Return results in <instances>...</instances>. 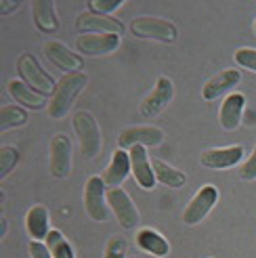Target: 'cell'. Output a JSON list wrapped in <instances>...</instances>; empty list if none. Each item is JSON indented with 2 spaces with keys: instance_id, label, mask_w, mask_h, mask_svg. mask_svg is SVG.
Returning <instances> with one entry per match:
<instances>
[{
  "instance_id": "cell-1",
  "label": "cell",
  "mask_w": 256,
  "mask_h": 258,
  "mask_svg": "<svg viewBox=\"0 0 256 258\" xmlns=\"http://www.w3.org/2000/svg\"><path fill=\"white\" fill-rule=\"evenodd\" d=\"M86 74L82 72H74L66 74L63 78L57 82V88L53 93V99L48 101V115L50 118H63L74 105V99L78 97V93L86 86Z\"/></svg>"
},
{
  "instance_id": "cell-2",
  "label": "cell",
  "mask_w": 256,
  "mask_h": 258,
  "mask_svg": "<svg viewBox=\"0 0 256 258\" xmlns=\"http://www.w3.org/2000/svg\"><path fill=\"white\" fill-rule=\"evenodd\" d=\"M72 126L80 141V151L86 160H93L97 153L101 151V131L99 124L88 111H78L74 113Z\"/></svg>"
},
{
  "instance_id": "cell-3",
  "label": "cell",
  "mask_w": 256,
  "mask_h": 258,
  "mask_svg": "<svg viewBox=\"0 0 256 258\" xmlns=\"http://www.w3.org/2000/svg\"><path fill=\"white\" fill-rule=\"evenodd\" d=\"M17 72L21 76V80L32 86L34 90H38L40 95H50V93H55V88H57V82L53 80V76L46 74L44 68H40V63H38V59L30 53H25L19 57L17 61Z\"/></svg>"
},
{
  "instance_id": "cell-4",
  "label": "cell",
  "mask_w": 256,
  "mask_h": 258,
  "mask_svg": "<svg viewBox=\"0 0 256 258\" xmlns=\"http://www.w3.org/2000/svg\"><path fill=\"white\" fill-rule=\"evenodd\" d=\"M107 185L101 176H91L84 189V208L93 221L103 223L109 218V202H107Z\"/></svg>"
},
{
  "instance_id": "cell-5",
  "label": "cell",
  "mask_w": 256,
  "mask_h": 258,
  "mask_svg": "<svg viewBox=\"0 0 256 258\" xmlns=\"http://www.w3.org/2000/svg\"><path fill=\"white\" fill-rule=\"evenodd\" d=\"M131 32L139 38H149V40L158 42H174L178 30L174 28V23L158 19V17H137L131 23Z\"/></svg>"
},
{
  "instance_id": "cell-6",
  "label": "cell",
  "mask_w": 256,
  "mask_h": 258,
  "mask_svg": "<svg viewBox=\"0 0 256 258\" xmlns=\"http://www.w3.org/2000/svg\"><path fill=\"white\" fill-rule=\"evenodd\" d=\"M164 141V133L156 126H133L122 131L118 137L120 149H133V147H156Z\"/></svg>"
},
{
  "instance_id": "cell-7",
  "label": "cell",
  "mask_w": 256,
  "mask_h": 258,
  "mask_svg": "<svg viewBox=\"0 0 256 258\" xmlns=\"http://www.w3.org/2000/svg\"><path fill=\"white\" fill-rule=\"evenodd\" d=\"M216 202H219V191H216V187H212V185L202 187V189L196 193V198L191 200L189 206L185 208L183 221H185L187 225H198V223H202L204 218H206V214L214 208Z\"/></svg>"
},
{
  "instance_id": "cell-8",
  "label": "cell",
  "mask_w": 256,
  "mask_h": 258,
  "mask_svg": "<svg viewBox=\"0 0 256 258\" xmlns=\"http://www.w3.org/2000/svg\"><path fill=\"white\" fill-rule=\"evenodd\" d=\"M107 202H109L111 212L116 214V218L124 229H135L139 225V212L135 208L131 196H128L124 189H120V187L107 189Z\"/></svg>"
},
{
  "instance_id": "cell-9",
  "label": "cell",
  "mask_w": 256,
  "mask_h": 258,
  "mask_svg": "<svg viewBox=\"0 0 256 258\" xmlns=\"http://www.w3.org/2000/svg\"><path fill=\"white\" fill-rule=\"evenodd\" d=\"M76 28L84 34H124V23L111 15H97V13H82L76 19Z\"/></svg>"
},
{
  "instance_id": "cell-10",
  "label": "cell",
  "mask_w": 256,
  "mask_h": 258,
  "mask_svg": "<svg viewBox=\"0 0 256 258\" xmlns=\"http://www.w3.org/2000/svg\"><path fill=\"white\" fill-rule=\"evenodd\" d=\"M118 46H120V36L116 34H84L76 40V48L82 55H91V57L109 55Z\"/></svg>"
},
{
  "instance_id": "cell-11",
  "label": "cell",
  "mask_w": 256,
  "mask_h": 258,
  "mask_svg": "<svg viewBox=\"0 0 256 258\" xmlns=\"http://www.w3.org/2000/svg\"><path fill=\"white\" fill-rule=\"evenodd\" d=\"M72 170V143L66 135H55L50 141V174L66 178Z\"/></svg>"
},
{
  "instance_id": "cell-12",
  "label": "cell",
  "mask_w": 256,
  "mask_h": 258,
  "mask_svg": "<svg viewBox=\"0 0 256 258\" xmlns=\"http://www.w3.org/2000/svg\"><path fill=\"white\" fill-rule=\"evenodd\" d=\"M172 95H174L172 82H170L168 78H158L156 88L151 90V95H149L143 103H141V107H139L141 115H145V118H153V115L162 113V111L166 109V105L170 103Z\"/></svg>"
},
{
  "instance_id": "cell-13",
  "label": "cell",
  "mask_w": 256,
  "mask_h": 258,
  "mask_svg": "<svg viewBox=\"0 0 256 258\" xmlns=\"http://www.w3.org/2000/svg\"><path fill=\"white\" fill-rule=\"evenodd\" d=\"M244 158V149L239 145H231V147H221V149H208L202 153V166L206 168H214V170H225L237 166Z\"/></svg>"
},
{
  "instance_id": "cell-14",
  "label": "cell",
  "mask_w": 256,
  "mask_h": 258,
  "mask_svg": "<svg viewBox=\"0 0 256 258\" xmlns=\"http://www.w3.org/2000/svg\"><path fill=\"white\" fill-rule=\"evenodd\" d=\"M131 153V164H133V174L137 178V183L143 189H153L156 187V172H153V166L147 158L145 147H133L128 149Z\"/></svg>"
},
{
  "instance_id": "cell-15",
  "label": "cell",
  "mask_w": 256,
  "mask_h": 258,
  "mask_svg": "<svg viewBox=\"0 0 256 258\" xmlns=\"http://www.w3.org/2000/svg\"><path fill=\"white\" fill-rule=\"evenodd\" d=\"M44 53H46V57L53 61L57 68L68 70L70 74L80 72V68H82V59H80V55H76L74 50H70L66 44L59 42V40H50V42H46V44H44Z\"/></svg>"
},
{
  "instance_id": "cell-16",
  "label": "cell",
  "mask_w": 256,
  "mask_h": 258,
  "mask_svg": "<svg viewBox=\"0 0 256 258\" xmlns=\"http://www.w3.org/2000/svg\"><path fill=\"white\" fill-rule=\"evenodd\" d=\"M239 80H241V74L237 70H225V72L216 74L214 78H210L206 84H204L202 97L206 101H214V99H219L221 95L229 93L233 86H237Z\"/></svg>"
},
{
  "instance_id": "cell-17",
  "label": "cell",
  "mask_w": 256,
  "mask_h": 258,
  "mask_svg": "<svg viewBox=\"0 0 256 258\" xmlns=\"http://www.w3.org/2000/svg\"><path fill=\"white\" fill-rule=\"evenodd\" d=\"M128 172H133V164H131V153H126L124 149H118L113 153V158L107 166V170L103 174V180L107 189H116L124 183V178L128 176Z\"/></svg>"
},
{
  "instance_id": "cell-18",
  "label": "cell",
  "mask_w": 256,
  "mask_h": 258,
  "mask_svg": "<svg viewBox=\"0 0 256 258\" xmlns=\"http://www.w3.org/2000/svg\"><path fill=\"white\" fill-rule=\"evenodd\" d=\"M244 107H246V99L244 95H229L223 105H221V126L225 131H235L241 124V115H244Z\"/></svg>"
},
{
  "instance_id": "cell-19",
  "label": "cell",
  "mask_w": 256,
  "mask_h": 258,
  "mask_svg": "<svg viewBox=\"0 0 256 258\" xmlns=\"http://www.w3.org/2000/svg\"><path fill=\"white\" fill-rule=\"evenodd\" d=\"M9 93L11 97L19 101L21 105H25L28 109H42L44 107V103H46V97L40 95L38 90H34L32 86H28L23 80H11L9 82Z\"/></svg>"
},
{
  "instance_id": "cell-20",
  "label": "cell",
  "mask_w": 256,
  "mask_h": 258,
  "mask_svg": "<svg viewBox=\"0 0 256 258\" xmlns=\"http://www.w3.org/2000/svg\"><path fill=\"white\" fill-rule=\"evenodd\" d=\"M32 13H34L36 28L40 32H55L59 28V19H57L53 0H34Z\"/></svg>"
},
{
  "instance_id": "cell-21",
  "label": "cell",
  "mask_w": 256,
  "mask_h": 258,
  "mask_svg": "<svg viewBox=\"0 0 256 258\" xmlns=\"http://www.w3.org/2000/svg\"><path fill=\"white\" fill-rule=\"evenodd\" d=\"M137 243H139L141 250H145V252L158 256V258H164V256L170 254L168 241H166L158 231H153V229H141L137 233Z\"/></svg>"
},
{
  "instance_id": "cell-22",
  "label": "cell",
  "mask_w": 256,
  "mask_h": 258,
  "mask_svg": "<svg viewBox=\"0 0 256 258\" xmlns=\"http://www.w3.org/2000/svg\"><path fill=\"white\" fill-rule=\"evenodd\" d=\"M25 227H28V233L34 241H42L48 237V210L44 206H34V208L28 212V218H25Z\"/></svg>"
},
{
  "instance_id": "cell-23",
  "label": "cell",
  "mask_w": 256,
  "mask_h": 258,
  "mask_svg": "<svg viewBox=\"0 0 256 258\" xmlns=\"http://www.w3.org/2000/svg\"><path fill=\"white\" fill-rule=\"evenodd\" d=\"M153 166V172H156V178L160 180L162 185H168L172 189H181L185 185V174L183 172H178L176 168H172L170 164H166L162 160H156V162H151Z\"/></svg>"
},
{
  "instance_id": "cell-24",
  "label": "cell",
  "mask_w": 256,
  "mask_h": 258,
  "mask_svg": "<svg viewBox=\"0 0 256 258\" xmlns=\"http://www.w3.org/2000/svg\"><path fill=\"white\" fill-rule=\"evenodd\" d=\"M25 122H28V111L17 105H5L3 111H0V126H3V131L23 126Z\"/></svg>"
},
{
  "instance_id": "cell-25",
  "label": "cell",
  "mask_w": 256,
  "mask_h": 258,
  "mask_svg": "<svg viewBox=\"0 0 256 258\" xmlns=\"http://www.w3.org/2000/svg\"><path fill=\"white\" fill-rule=\"evenodd\" d=\"M46 246L53 254V258H74V250L70 241L61 235V231H50L46 237Z\"/></svg>"
},
{
  "instance_id": "cell-26",
  "label": "cell",
  "mask_w": 256,
  "mask_h": 258,
  "mask_svg": "<svg viewBox=\"0 0 256 258\" xmlns=\"http://www.w3.org/2000/svg\"><path fill=\"white\" fill-rule=\"evenodd\" d=\"M17 160H19V153H17L15 147L5 145L3 149H0V176L7 178L9 172L17 166Z\"/></svg>"
},
{
  "instance_id": "cell-27",
  "label": "cell",
  "mask_w": 256,
  "mask_h": 258,
  "mask_svg": "<svg viewBox=\"0 0 256 258\" xmlns=\"http://www.w3.org/2000/svg\"><path fill=\"white\" fill-rule=\"evenodd\" d=\"M124 3L122 0H91L88 3V11L97 13V15H111L113 11H118Z\"/></svg>"
},
{
  "instance_id": "cell-28",
  "label": "cell",
  "mask_w": 256,
  "mask_h": 258,
  "mask_svg": "<svg viewBox=\"0 0 256 258\" xmlns=\"http://www.w3.org/2000/svg\"><path fill=\"white\" fill-rule=\"evenodd\" d=\"M235 63L256 74V48H239L235 53Z\"/></svg>"
},
{
  "instance_id": "cell-29",
  "label": "cell",
  "mask_w": 256,
  "mask_h": 258,
  "mask_svg": "<svg viewBox=\"0 0 256 258\" xmlns=\"http://www.w3.org/2000/svg\"><path fill=\"white\" fill-rule=\"evenodd\" d=\"M103 258H126V241L122 237H111L105 246Z\"/></svg>"
},
{
  "instance_id": "cell-30",
  "label": "cell",
  "mask_w": 256,
  "mask_h": 258,
  "mask_svg": "<svg viewBox=\"0 0 256 258\" xmlns=\"http://www.w3.org/2000/svg\"><path fill=\"white\" fill-rule=\"evenodd\" d=\"M239 176L244 180H254L256 178V147L252 151V156L246 160V164L239 168Z\"/></svg>"
},
{
  "instance_id": "cell-31",
  "label": "cell",
  "mask_w": 256,
  "mask_h": 258,
  "mask_svg": "<svg viewBox=\"0 0 256 258\" xmlns=\"http://www.w3.org/2000/svg\"><path fill=\"white\" fill-rule=\"evenodd\" d=\"M30 252H32V258H53L48 246L42 243V241H32L30 243Z\"/></svg>"
},
{
  "instance_id": "cell-32",
  "label": "cell",
  "mask_w": 256,
  "mask_h": 258,
  "mask_svg": "<svg viewBox=\"0 0 256 258\" xmlns=\"http://www.w3.org/2000/svg\"><path fill=\"white\" fill-rule=\"evenodd\" d=\"M19 7V0H13V3H9V0H3V15H7L9 11H15Z\"/></svg>"
},
{
  "instance_id": "cell-33",
  "label": "cell",
  "mask_w": 256,
  "mask_h": 258,
  "mask_svg": "<svg viewBox=\"0 0 256 258\" xmlns=\"http://www.w3.org/2000/svg\"><path fill=\"white\" fill-rule=\"evenodd\" d=\"M254 32H256V23H254Z\"/></svg>"
}]
</instances>
